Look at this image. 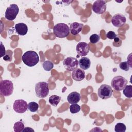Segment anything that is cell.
Returning <instances> with one entry per match:
<instances>
[{
    "mask_svg": "<svg viewBox=\"0 0 132 132\" xmlns=\"http://www.w3.org/2000/svg\"><path fill=\"white\" fill-rule=\"evenodd\" d=\"M81 99L80 94L77 92L74 91L70 93L67 96L68 102L71 104H77Z\"/></svg>",
    "mask_w": 132,
    "mask_h": 132,
    "instance_id": "cell-15",
    "label": "cell"
},
{
    "mask_svg": "<svg viewBox=\"0 0 132 132\" xmlns=\"http://www.w3.org/2000/svg\"><path fill=\"white\" fill-rule=\"evenodd\" d=\"M15 29L18 35L24 36L28 31V27L25 23H19L15 24Z\"/></svg>",
    "mask_w": 132,
    "mask_h": 132,
    "instance_id": "cell-16",
    "label": "cell"
},
{
    "mask_svg": "<svg viewBox=\"0 0 132 132\" xmlns=\"http://www.w3.org/2000/svg\"><path fill=\"white\" fill-rule=\"evenodd\" d=\"M53 32L56 37L59 38H64L70 34L69 27L66 24L58 23L54 26Z\"/></svg>",
    "mask_w": 132,
    "mask_h": 132,
    "instance_id": "cell-2",
    "label": "cell"
},
{
    "mask_svg": "<svg viewBox=\"0 0 132 132\" xmlns=\"http://www.w3.org/2000/svg\"><path fill=\"white\" fill-rule=\"evenodd\" d=\"M84 25L82 24L77 22H73L71 24L69 27L70 33L73 35H76L81 31Z\"/></svg>",
    "mask_w": 132,
    "mask_h": 132,
    "instance_id": "cell-14",
    "label": "cell"
},
{
    "mask_svg": "<svg viewBox=\"0 0 132 132\" xmlns=\"http://www.w3.org/2000/svg\"><path fill=\"white\" fill-rule=\"evenodd\" d=\"M22 60L27 66L31 67L35 66L39 62V57L35 51H28L23 54L22 57Z\"/></svg>",
    "mask_w": 132,
    "mask_h": 132,
    "instance_id": "cell-1",
    "label": "cell"
},
{
    "mask_svg": "<svg viewBox=\"0 0 132 132\" xmlns=\"http://www.w3.org/2000/svg\"><path fill=\"white\" fill-rule=\"evenodd\" d=\"M42 67L44 70L46 71H50L53 68L54 64L51 61L46 60L43 62Z\"/></svg>",
    "mask_w": 132,
    "mask_h": 132,
    "instance_id": "cell-21",
    "label": "cell"
},
{
    "mask_svg": "<svg viewBox=\"0 0 132 132\" xmlns=\"http://www.w3.org/2000/svg\"><path fill=\"white\" fill-rule=\"evenodd\" d=\"M13 52L8 50L5 54V55L3 57V59L6 61H11L12 60V57Z\"/></svg>",
    "mask_w": 132,
    "mask_h": 132,
    "instance_id": "cell-26",
    "label": "cell"
},
{
    "mask_svg": "<svg viewBox=\"0 0 132 132\" xmlns=\"http://www.w3.org/2000/svg\"><path fill=\"white\" fill-rule=\"evenodd\" d=\"M113 93L111 87L107 84L102 85L98 89L97 93L98 96L103 99L106 100L110 98Z\"/></svg>",
    "mask_w": 132,
    "mask_h": 132,
    "instance_id": "cell-6",
    "label": "cell"
},
{
    "mask_svg": "<svg viewBox=\"0 0 132 132\" xmlns=\"http://www.w3.org/2000/svg\"><path fill=\"white\" fill-rule=\"evenodd\" d=\"M126 129L125 125L122 123H118L114 127V130L116 132H125Z\"/></svg>",
    "mask_w": 132,
    "mask_h": 132,
    "instance_id": "cell-23",
    "label": "cell"
},
{
    "mask_svg": "<svg viewBox=\"0 0 132 132\" xmlns=\"http://www.w3.org/2000/svg\"><path fill=\"white\" fill-rule=\"evenodd\" d=\"M61 97L56 95H53L49 98V102L50 104L54 106H57L60 102Z\"/></svg>",
    "mask_w": 132,
    "mask_h": 132,
    "instance_id": "cell-18",
    "label": "cell"
},
{
    "mask_svg": "<svg viewBox=\"0 0 132 132\" xmlns=\"http://www.w3.org/2000/svg\"><path fill=\"white\" fill-rule=\"evenodd\" d=\"M13 108L16 112L18 113H23L28 109V104L24 100H16L13 103Z\"/></svg>",
    "mask_w": 132,
    "mask_h": 132,
    "instance_id": "cell-9",
    "label": "cell"
},
{
    "mask_svg": "<svg viewBox=\"0 0 132 132\" xmlns=\"http://www.w3.org/2000/svg\"><path fill=\"white\" fill-rule=\"evenodd\" d=\"M77 54L81 57L86 56L90 51V45L85 42H79L76 47Z\"/></svg>",
    "mask_w": 132,
    "mask_h": 132,
    "instance_id": "cell-12",
    "label": "cell"
},
{
    "mask_svg": "<svg viewBox=\"0 0 132 132\" xmlns=\"http://www.w3.org/2000/svg\"><path fill=\"white\" fill-rule=\"evenodd\" d=\"M36 95L40 98L46 97L49 93L48 84L45 81H40L36 84L35 86Z\"/></svg>",
    "mask_w": 132,
    "mask_h": 132,
    "instance_id": "cell-3",
    "label": "cell"
},
{
    "mask_svg": "<svg viewBox=\"0 0 132 132\" xmlns=\"http://www.w3.org/2000/svg\"><path fill=\"white\" fill-rule=\"evenodd\" d=\"M106 37L110 40L112 39H114L116 38L117 37V34L113 31H109L106 33Z\"/></svg>",
    "mask_w": 132,
    "mask_h": 132,
    "instance_id": "cell-28",
    "label": "cell"
},
{
    "mask_svg": "<svg viewBox=\"0 0 132 132\" xmlns=\"http://www.w3.org/2000/svg\"><path fill=\"white\" fill-rule=\"evenodd\" d=\"M25 126L24 123L22 121H18L15 123L13 126V129L15 132L23 131Z\"/></svg>",
    "mask_w": 132,
    "mask_h": 132,
    "instance_id": "cell-20",
    "label": "cell"
},
{
    "mask_svg": "<svg viewBox=\"0 0 132 132\" xmlns=\"http://www.w3.org/2000/svg\"><path fill=\"white\" fill-rule=\"evenodd\" d=\"M89 39H90V41L91 43L95 44L99 41V40L100 39V36L96 34H92V35H91Z\"/></svg>",
    "mask_w": 132,
    "mask_h": 132,
    "instance_id": "cell-25",
    "label": "cell"
},
{
    "mask_svg": "<svg viewBox=\"0 0 132 132\" xmlns=\"http://www.w3.org/2000/svg\"><path fill=\"white\" fill-rule=\"evenodd\" d=\"M63 64L66 70L69 71H73L77 68L78 65V61L76 58L68 57L64 59L63 61Z\"/></svg>",
    "mask_w": 132,
    "mask_h": 132,
    "instance_id": "cell-8",
    "label": "cell"
},
{
    "mask_svg": "<svg viewBox=\"0 0 132 132\" xmlns=\"http://www.w3.org/2000/svg\"><path fill=\"white\" fill-rule=\"evenodd\" d=\"M106 2L103 0L95 1L92 5V10L96 14H101L106 10Z\"/></svg>",
    "mask_w": 132,
    "mask_h": 132,
    "instance_id": "cell-10",
    "label": "cell"
},
{
    "mask_svg": "<svg viewBox=\"0 0 132 132\" xmlns=\"http://www.w3.org/2000/svg\"><path fill=\"white\" fill-rule=\"evenodd\" d=\"M23 132L24 131H34V129H32L31 127H26L24 128V129L23 130Z\"/></svg>",
    "mask_w": 132,
    "mask_h": 132,
    "instance_id": "cell-30",
    "label": "cell"
},
{
    "mask_svg": "<svg viewBox=\"0 0 132 132\" xmlns=\"http://www.w3.org/2000/svg\"><path fill=\"white\" fill-rule=\"evenodd\" d=\"M127 80L123 76L118 75L114 77L111 82V87L116 91L123 90L127 85Z\"/></svg>",
    "mask_w": 132,
    "mask_h": 132,
    "instance_id": "cell-5",
    "label": "cell"
},
{
    "mask_svg": "<svg viewBox=\"0 0 132 132\" xmlns=\"http://www.w3.org/2000/svg\"><path fill=\"white\" fill-rule=\"evenodd\" d=\"M1 57H4L6 53V50H5V47L4 46V45L3 44L2 42L1 41Z\"/></svg>",
    "mask_w": 132,
    "mask_h": 132,
    "instance_id": "cell-29",
    "label": "cell"
},
{
    "mask_svg": "<svg viewBox=\"0 0 132 132\" xmlns=\"http://www.w3.org/2000/svg\"><path fill=\"white\" fill-rule=\"evenodd\" d=\"M69 109L71 113L74 114L78 112L80 110L81 107L77 104H73L70 106Z\"/></svg>",
    "mask_w": 132,
    "mask_h": 132,
    "instance_id": "cell-24",
    "label": "cell"
},
{
    "mask_svg": "<svg viewBox=\"0 0 132 132\" xmlns=\"http://www.w3.org/2000/svg\"><path fill=\"white\" fill-rule=\"evenodd\" d=\"M126 21L125 15L122 13H117L112 17L111 23L112 25L116 27H121L123 26Z\"/></svg>",
    "mask_w": 132,
    "mask_h": 132,
    "instance_id": "cell-11",
    "label": "cell"
},
{
    "mask_svg": "<svg viewBox=\"0 0 132 132\" xmlns=\"http://www.w3.org/2000/svg\"><path fill=\"white\" fill-rule=\"evenodd\" d=\"M119 67L122 70L124 71H128L129 69V65L127 61H123L121 62L119 64Z\"/></svg>",
    "mask_w": 132,
    "mask_h": 132,
    "instance_id": "cell-27",
    "label": "cell"
},
{
    "mask_svg": "<svg viewBox=\"0 0 132 132\" xmlns=\"http://www.w3.org/2000/svg\"><path fill=\"white\" fill-rule=\"evenodd\" d=\"M39 108V105L35 102H31L28 104V109L31 112H36Z\"/></svg>",
    "mask_w": 132,
    "mask_h": 132,
    "instance_id": "cell-22",
    "label": "cell"
},
{
    "mask_svg": "<svg viewBox=\"0 0 132 132\" xmlns=\"http://www.w3.org/2000/svg\"><path fill=\"white\" fill-rule=\"evenodd\" d=\"M72 77L75 81H81L85 77V71L80 68H76L73 71L72 73Z\"/></svg>",
    "mask_w": 132,
    "mask_h": 132,
    "instance_id": "cell-13",
    "label": "cell"
},
{
    "mask_svg": "<svg viewBox=\"0 0 132 132\" xmlns=\"http://www.w3.org/2000/svg\"><path fill=\"white\" fill-rule=\"evenodd\" d=\"M123 94L127 98H130L132 97V86L126 85L123 89Z\"/></svg>",
    "mask_w": 132,
    "mask_h": 132,
    "instance_id": "cell-19",
    "label": "cell"
},
{
    "mask_svg": "<svg viewBox=\"0 0 132 132\" xmlns=\"http://www.w3.org/2000/svg\"><path fill=\"white\" fill-rule=\"evenodd\" d=\"M78 64L82 70H87L91 66V61L88 58L82 57L79 60Z\"/></svg>",
    "mask_w": 132,
    "mask_h": 132,
    "instance_id": "cell-17",
    "label": "cell"
},
{
    "mask_svg": "<svg viewBox=\"0 0 132 132\" xmlns=\"http://www.w3.org/2000/svg\"><path fill=\"white\" fill-rule=\"evenodd\" d=\"M13 84L10 80H3L0 83V94L3 96L11 95L13 91Z\"/></svg>",
    "mask_w": 132,
    "mask_h": 132,
    "instance_id": "cell-4",
    "label": "cell"
},
{
    "mask_svg": "<svg viewBox=\"0 0 132 132\" xmlns=\"http://www.w3.org/2000/svg\"><path fill=\"white\" fill-rule=\"evenodd\" d=\"M19 11V9L16 4H11L5 11V17L8 21H13L16 18Z\"/></svg>",
    "mask_w": 132,
    "mask_h": 132,
    "instance_id": "cell-7",
    "label": "cell"
}]
</instances>
